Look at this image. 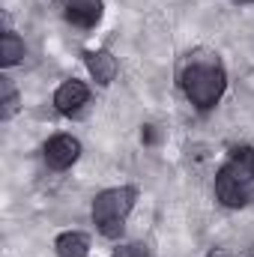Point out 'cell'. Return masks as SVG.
<instances>
[{"mask_svg":"<svg viewBox=\"0 0 254 257\" xmlns=\"http://www.w3.org/2000/svg\"><path fill=\"white\" fill-rule=\"evenodd\" d=\"M224 87H227V75L218 54H209V51L189 54V63L183 69V93L197 111L215 108V102L224 96Z\"/></svg>","mask_w":254,"mask_h":257,"instance_id":"1","label":"cell"},{"mask_svg":"<svg viewBox=\"0 0 254 257\" xmlns=\"http://www.w3.org/2000/svg\"><path fill=\"white\" fill-rule=\"evenodd\" d=\"M215 197L230 209L254 203V147H239L230 153L215 177Z\"/></svg>","mask_w":254,"mask_h":257,"instance_id":"2","label":"cell"},{"mask_svg":"<svg viewBox=\"0 0 254 257\" xmlns=\"http://www.w3.org/2000/svg\"><path fill=\"white\" fill-rule=\"evenodd\" d=\"M138 189L132 186H117V189H105L96 194L93 200V224L105 239H117L126 227L129 212L135 209Z\"/></svg>","mask_w":254,"mask_h":257,"instance_id":"3","label":"cell"},{"mask_svg":"<svg viewBox=\"0 0 254 257\" xmlns=\"http://www.w3.org/2000/svg\"><path fill=\"white\" fill-rule=\"evenodd\" d=\"M78 156H81V144H78V138H72V135H54V138L45 144V162H48V168H54V171L72 168V165L78 162Z\"/></svg>","mask_w":254,"mask_h":257,"instance_id":"4","label":"cell"},{"mask_svg":"<svg viewBox=\"0 0 254 257\" xmlns=\"http://www.w3.org/2000/svg\"><path fill=\"white\" fill-rule=\"evenodd\" d=\"M87 99H90V90H87V84L84 81H66L57 87V93H54V108L60 111V114H75V111H81L84 105H87Z\"/></svg>","mask_w":254,"mask_h":257,"instance_id":"5","label":"cell"},{"mask_svg":"<svg viewBox=\"0 0 254 257\" xmlns=\"http://www.w3.org/2000/svg\"><path fill=\"white\" fill-rule=\"evenodd\" d=\"M66 18L75 27L90 30L102 21V0H69L66 3Z\"/></svg>","mask_w":254,"mask_h":257,"instance_id":"6","label":"cell"},{"mask_svg":"<svg viewBox=\"0 0 254 257\" xmlns=\"http://www.w3.org/2000/svg\"><path fill=\"white\" fill-rule=\"evenodd\" d=\"M87 57V69H90V75L102 84V87H108L114 78H117V60H114V54L111 51H105V48H99V51H87L84 54Z\"/></svg>","mask_w":254,"mask_h":257,"instance_id":"7","label":"cell"},{"mask_svg":"<svg viewBox=\"0 0 254 257\" xmlns=\"http://www.w3.org/2000/svg\"><path fill=\"white\" fill-rule=\"evenodd\" d=\"M54 248H57L60 257H87V251H90V239H87L84 233H78V230H66V233L57 236Z\"/></svg>","mask_w":254,"mask_h":257,"instance_id":"8","label":"cell"},{"mask_svg":"<svg viewBox=\"0 0 254 257\" xmlns=\"http://www.w3.org/2000/svg\"><path fill=\"white\" fill-rule=\"evenodd\" d=\"M24 57V42L15 33H3L0 36V63L3 66H15Z\"/></svg>","mask_w":254,"mask_h":257,"instance_id":"9","label":"cell"},{"mask_svg":"<svg viewBox=\"0 0 254 257\" xmlns=\"http://www.w3.org/2000/svg\"><path fill=\"white\" fill-rule=\"evenodd\" d=\"M0 81H3V108H0V117L9 120V117L18 111V93H15V87L9 84V78H0Z\"/></svg>","mask_w":254,"mask_h":257,"instance_id":"10","label":"cell"},{"mask_svg":"<svg viewBox=\"0 0 254 257\" xmlns=\"http://www.w3.org/2000/svg\"><path fill=\"white\" fill-rule=\"evenodd\" d=\"M144 248H147V245H141V242H135V245H120V248L114 251V257H150Z\"/></svg>","mask_w":254,"mask_h":257,"instance_id":"11","label":"cell"},{"mask_svg":"<svg viewBox=\"0 0 254 257\" xmlns=\"http://www.w3.org/2000/svg\"><path fill=\"white\" fill-rule=\"evenodd\" d=\"M230 3H254V0H230Z\"/></svg>","mask_w":254,"mask_h":257,"instance_id":"12","label":"cell"}]
</instances>
